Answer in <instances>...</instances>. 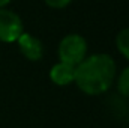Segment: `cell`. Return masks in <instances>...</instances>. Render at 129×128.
<instances>
[{"instance_id": "cell-5", "label": "cell", "mask_w": 129, "mask_h": 128, "mask_svg": "<svg viewBox=\"0 0 129 128\" xmlns=\"http://www.w3.org/2000/svg\"><path fill=\"white\" fill-rule=\"evenodd\" d=\"M75 77V66H71L68 63L59 62L50 69V78L57 86H68L74 81Z\"/></svg>"}, {"instance_id": "cell-3", "label": "cell", "mask_w": 129, "mask_h": 128, "mask_svg": "<svg viewBox=\"0 0 129 128\" xmlns=\"http://www.w3.org/2000/svg\"><path fill=\"white\" fill-rule=\"evenodd\" d=\"M24 26L18 14L6 8L0 9V42H17L23 35Z\"/></svg>"}, {"instance_id": "cell-2", "label": "cell", "mask_w": 129, "mask_h": 128, "mask_svg": "<svg viewBox=\"0 0 129 128\" xmlns=\"http://www.w3.org/2000/svg\"><path fill=\"white\" fill-rule=\"evenodd\" d=\"M87 57V41L77 33L66 35L59 44V59L60 62L71 66L80 65Z\"/></svg>"}, {"instance_id": "cell-6", "label": "cell", "mask_w": 129, "mask_h": 128, "mask_svg": "<svg viewBox=\"0 0 129 128\" xmlns=\"http://www.w3.org/2000/svg\"><path fill=\"white\" fill-rule=\"evenodd\" d=\"M116 45H117V50L120 51V54L129 60V27H125L117 33Z\"/></svg>"}, {"instance_id": "cell-9", "label": "cell", "mask_w": 129, "mask_h": 128, "mask_svg": "<svg viewBox=\"0 0 129 128\" xmlns=\"http://www.w3.org/2000/svg\"><path fill=\"white\" fill-rule=\"evenodd\" d=\"M11 2H12V0H0V9H2V8H5V6H8Z\"/></svg>"}, {"instance_id": "cell-1", "label": "cell", "mask_w": 129, "mask_h": 128, "mask_svg": "<svg viewBox=\"0 0 129 128\" xmlns=\"http://www.w3.org/2000/svg\"><path fill=\"white\" fill-rule=\"evenodd\" d=\"M116 78V62L110 54L98 53L87 56L75 66L74 81L78 89L87 95H101L107 92Z\"/></svg>"}, {"instance_id": "cell-4", "label": "cell", "mask_w": 129, "mask_h": 128, "mask_svg": "<svg viewBox=\"0 0 129 128\" xmlns=\"http://www.w3.org/2000/svg\"><path fill=\"white\" fill-rule=\"evenodd\" d=\"M17 44H18V48H20L21 54L27 60L38 62V60L42 59V56H44V45L36 36L23 32V35L17 39Z\"/></svg>"}, {"instance_id": "cell-7", "label": "cell", "mask_w": 129, "mask_h": 128, "mask_svg": "<svg viewBox=\"0 0 129 128\" xmlns=\"http://www.w3.org/2000/svg\"><path fill=\"white\" fill-rule=\"evenodd\" d=\"M117 89L122 95L129 96V66L122 71V74L117 78Z\"/></svg>"}, {"instance_id": "cell-8", "label": "cell", "mask_w": 129, "mask_h": 128, "mask_svg": "<svg viewBox=\"0 0 129 128\" xmlns=\"http://www.w3.org/2000/svg\"><path fill=\"white\" fill-rule=\"evenodd\" d=\"M44 2L47 3V6H50L53 9H63L72 0H44Z\"/></svg>"}]
</instances>
